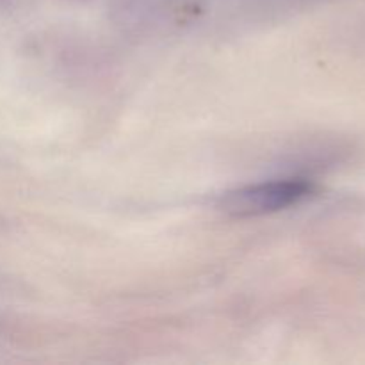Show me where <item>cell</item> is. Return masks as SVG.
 Listing matches in <instances>:
<instances>
[{
	"label": "cell",
	"instance_id": "1",
	"mask_svg": "<svg viewBox=\"0 0 365 365\" xmlns=\"http://www.w3.org/2000/svg\"><path fill=\"white\" fill-rule=\"evenodd\" d=\"M312 182L305 178L262 182L227 192L220 200V210L232 217H257L278 212L309 198L314 192Z\"/></svg>",
	"mask_w": 365,
	"mask_h": 365
}]
</instances>
